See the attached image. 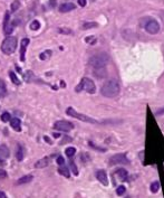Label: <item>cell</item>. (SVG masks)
Instances as JSON below:
<instances>
[{"instance_id": "cell-21", "label": "cell", "mask_w": 164, "mask_h": 198, "mask_svg": "<svg viewBox=\"0 0 164 198\" xmlns=\"http://www.w3.org/2000/svg\"><path fill=\"white\" fill-rule=\"evenodd\" d=\"M159 190H160V182H159V181L152 182V184H151V191L155 194V193H157Z\"/></svg>"}, {"instance_id": "cell-10", "label": "cell", "mask_w": 164, "mask_h": 198, "mask_svg": "<svg viewBox=\"0 0 164 198\" xmlns=\"http://www.w3.org/2000/svg\"><path fill=\"white\" fill-rule=\"evenodd\" d=\"M96 178L97 180H99V182H102L104 186L108 185V179H107V175H106L105 170H98L96 172Z\"/></svg>"}, {"instance_id": "cell-6", "label": "cell", "mask_w": 164, "mask_h": 198, "mask_svg": "<svg viewBox=\"0 0 164 198\" xmlns=\"http://www.w3.org/2000/svg\"><path fill=\"white\" fill-rule=\"evenodd\" d=\"M54 128L56 130H59V131H64V132H69L72 131L74 129V124L72 122L69 121H65V120H60V121L55 122Z\"/></svg>"}, {"instance_id": "cell-38", "label": "cell", "mask_w": 164, "mask_h": 198, "mask_svg": "<svg viewBox=\"0 0 164 198\" xmlns=\"http://www.w3.org/2000/svg\"><path fill=\"white\" fill-rule=\"evenodd\" d=\"M55 1H56V0H50V6H51V7H55V4H56Z\"/></svg>"}, {"instance_id": "cell-27", "label": "cell", "mask_w": 164, "mask_h": 198, "mask_svg": "<svg viewBox=\"0 0 164 198\" xmlns=\"http://www.w3.org/2000/svg\"><path fill=\"white\" fill-rule=\"evenodd\" d=\"M125 191H126V188L124 187V186H118L116 189V194L118 195V196H122V195L125 194Z\"/></svg>"}, {"instance_id": "cell-2", "label": "cell", "mask_w": 164, "mask_h": 198, "mask_svg": "<svg viewBox=\"0 0 164 198\" xmlns=\"http://www.w3.org/2000/svg\"><path fill=\"white\" fill-rule=\"evenodd\" d=\"M109 61V57L106 53H99V54H96L93 57L89 58V65L94 67L95 70H99V68H104L107 63Z\"/></svg>"}, {"instance_id": "cell-30", "label": "cell", "mask_w": 164, "mask_h": 198, "mask_svg": "<svg viewBox=\"0 0 164 198\" xmlns=\"http://www.w3.org/2000/svg\"><path fill=\"white\" fill-rule=\"evenodd\" d=\"M93 27H97V24L96 23H86V24L83 25V28L84 29H91Z\"/></svg>"}, {"instance_id": "cell-39", "label": "cell", "mask_w": 164, "mask_h": 198, "mask_svg": "<svg viewBox=\"0 0 164 198\" xmlns=\"http://www.w3.org/2000/svg\"><path fill=\"white\" fill-rule=\"evenodd\" d=\"M53 136H54V138H59V137H60V134H59V133H54Z\"/></svg>"}, {"instance_id": "cell-31", "label": "cell", "mask_w": 164, "mask_h": 198, "mask_svg": "<svg viewBox=\"0 0 164 198\" xmlns=\"http://www.w3.org/2000/svg\"><path fill=\"white\" fill-rule=\"evenodd\" d=\"M56 161H57V163H58L59 166H63V165H65V159H64V157H62V156L57 157Z\"/></svg>"}, {"instance_id": "cell-5", "label": "cell", "mask_w": 164, "mask_h": 198, "mask_svg": "<svg viewBox=\"0 0 164 198\" xmlns=\"http://www.w3.org/2000/svg\"><path fill=\"white\" fill-rule=\"evenodd\" d=\"M66 113L69 115V116H73V118H76L80 120V121H84V122H88V123H97L96 120H94L93 118H89L87 115H84L82 113H78L77 111H75V109L73 108H68L66 110Z\"/></svg>"}, {"instance_id": "cell-24", "label": "cell", "mask_w": 164, "mask_h": 198, "mask_svg": "<svg viewBox=\"0 0 164 198\" xmlns=\"http://www.w3.org/2000/svg\"><path fill=\"white\" fill-rule=\"evenodd\" d=\"M69 166H70V169H72L73 174L75 175V176H77V175H78V170H77V167H76V165L74 163V161H73V160H70V161H69Z\"/></svg>"}, {"instance_id": "cell-32", "label": "cell", "mask_w": 164, "mask_h": 198, "mask_svg": "<svg viewBox=\"0 0 164 198\" xmlns=\"http://www.w3.org/2000/svg\"><path fill=\"white\" fill-rule=\"evenodd\" d=\"M51 54V52L50 50H47V52H45V53H43V54H40V59H46L47 57H49V55Z\"/></svg>"}, {"instance_id": "cell-37", "label": "cell", "mask_w": 164, "mask_h": 198, "mask_svg": "<svg viewBox=\"0 0 164 198\" xmlns=\"http://www.w3.org/2000/svg\"><path fill=\"white\" fill-rule=\"evenodd\" d=\"M44 139H45V141H46V142H48V143H51L50 139H49V138H47V137H45Z\"/></svg>"}, {"instance_id": "cell-28", "label": "cell", "mask_w": 164, "mask_h": 198, "mask_svg": "<svg viewBox=\"0 0 164 198\" xmlns=\"http://www.w3.org/2000/svg\"><path fill=\"white\" fill-rule=\"evenodd\" d=\"M6 85H5V83L2 82V81H0V96H2V95H5L6 94Z\"/></svg>"}, {"instance_id": "cell-34", "label": "cell", "mask_w": 164, "mask_h": 198, "mask_svg": "<svg viewBox=\"0 0 164 198\" xmlns=\"http://www.w3.org/2000/svg\"><path fill=\"white\" fill-rule=\"evenodd\" d=\"M6 177H7V172L4 169H0V179H4Z\"/></svg>"}, {"instance_id": "cell-33", "label": "cell", "mask_w": 164, "mask_h": 198, "mask_svg": "<svg viewBox=\"0 0 164 198\" xmlns=\"http://www.w3.org/2000/svg\"><path fill=\"white\" fill-rule=\"evenodd\" d=\"M59 33L62 34H72V30L70 29H67V28H59Z\"/></svg>"}, {"instance_id": "cell-18", "label": "cell", "mask_w": 164, "mask_h": 198, "mask_svg": "<svg viewBox=\"0 0 164 198\" xmlns=\"http://www.w3.org/2000/svg\"><path fill=\"white\" fill-rule=\"evenodd\" d=\"M58 172H59L60 175H62V176H64V177H66V178H69V177H70V174H69L68 168L66 167L65 165H63V166H60V167H59Z\"/></svg>"}, {"instance_id": "cell-25", "label": "cell", "mask_w": 164, "mask_h": 198, "mask_svg": "<svg viewBox=\"0 0 164 198\" xmlns=\"http://www.w3.org/2000/svg\"><path fill=\"white\" fill-rule=\"evenodd\" d=\"M11 120V115L8 113V112H5V113H2V115H1V121L2 122H8Z\"/></svg>"}, {"instance_id": "cell-23", "label": "cell", "mask_w": 164, "mask_h": 198, "mask_svg": "<svg viewBox=\"0 0 164 198\" xmlns=\"http://www.w3.org/2000/svg\"><path fill=\"white\" fill-rule=\"evenodd\" d=\"M65 153H66V156H67V157L72 158V157L76 153V149H75V148H73V147H69V148H67V149L65 150Z\"/></svg>"}, {"instance_id": "cell-4", "label": "cell", "mask_w": 164, "mask_h": 198, "mask_svg": "<svg viewBox=\"0 0 164 198\" xmlns=\"http://www.w3.org/2000/svg\"><path fill=\"white\" fill-rule=\"evenodd\" d=\"M86 91V92H88L89 94H94L96 91V86L94 82H93L91 78L88 77H83L82 81H80V83H79L78 86H76L75 91L76 92H80V91Z\"/></svg>"}, {"instance_id": "cell-14", "label": "cell", "mask_w": 164, "mask_h": 198, "mask_svg": "<svg viewBox=\"0 0 164 198\" xmlns=\"http://www.w3.org/2000/svg\"><path fill=\"white\" fill-rule=\"evenodd\" d=\"M10 124L11 127H12V129H14L15 131L19 132L21 130V122H20V119L18 118H14L10 120Z\"/></svg>"}, {"instance_id": "cell-35", "label": "cell", "mask_w": 164, "mask_h": 198, "mask_svg": "<svg viewBox=\"0 0 164 198\" xmlns=\"http://www.w3.org/2000/svg\"><path fill=\"white\" fill-rule=\"evenodd\" d=\"M78 1L79 6H82V7H85L86 6V0H77Z\"/></svg>"}, {"instance_id": "cell-12", "label": "cell", "mask_w": 164, "mask_h": 198, "mask_svg": "<svg viewBox=\"0 0 164 198\" xmlns=\"http://www.w3.org/2000/svg\"><path fill=\"white\" fill-rule=\"evenodd\" d=\"M49 162H50V157H45L35 163V168H37V169L38 168H45L49 165Z\"/></svg>"}, {"instance_id": "cell-3", "label": "cell", "mask_w": 164, "mask_h": 198, "mask_svg": "<svg viewBox=\"0 0 164 198\" xmlns=\"http://www.w3.org/2000/svg\"><path fill=\"white\" fill-rule=\"evenodd\" d=\"M17 48V38L16 37H7L1 44V52L6 55H10Z\"/></svg>"}, {"instance_id": "cell-15", "label": "cell", "mask_w": 164, "mask_h": 198, "mask_svg": "<svg viewBox=\"0 0 164 198\" xmlns=\"http://www.w3.org/2000/svg\"><path fill=\"white\" fill-rule=\"evenodd\" d=\"M116 176L120 178L122 181H127V178H128V174H127V171L123 168H121V169H117L116 170Z\"/></svg>"}, {"instance_id": "cell-29", "label": "cell", "mask_w": 164, "mask_h": 198, "mask_svg": "<svg viewBox=\"0 0 164 198\" xmlns=\"http://www.w3.org/2000/svg\"><path fill=\"white\" fill-rule=\"evenodd\" d=\"M19 7H20V2L16 0V1H14V2L11 4V11L14 12V11L18 10V8H19Z\"/></svg>"}, {"instance_id": "cell-9", "label": "cell", "mask_w": 164, "mask_h": 198, "mask_svg": "<svg viewBox=\"0 0 164 198\" xmlns=\"http://www.w3.org/2000/svg\"><path fill=\"white\" fill-rule=\"evenodd\" d=\"M4 31L6 35H10L11 33L14 31V25L10 24V15L9 12H6L4 19Z\"/></svg>"}, {"instance_id": "cell-26", "label": "cell", "mask_w": 164, "mask_h": 198, "mask_svg": "<svg viewBox=\"0 0 164 198\" xmlns=\"http://www.w3.org/2000/svg\"><path fill=\"white\" fill-rule=\"evenodd\" d=\"M39 27H40V24H39L38 20H34L30 24V28L32 30H37V29H39Z\"/></svg>"}, {"instance_id": "cell-36", "label": "cell", "mask_w": 164, "mask_h": 198, "mask_svg": "<svg viewBox=\"0 0 164 198\" xmlns=\"http://www.w3.org/2000/svg\"><path fill=\"white\" fill-rule=\"evenodd\" d=\"M0 198H7V196H6L4 191H0Z\"/></svg>"}, {"instance_id": "cell-40", "label": "cell", "mask_w": 164, "mask_h": 198, "mask_svg": "<svg viewBox=\"0 0 164 198\" xmlns=\"http://www.w3.org/2000/svg\"><path fill=\"white\" fill-rule=\"evenodd\" d=\"M5 163H6V162L4 161V159H0V165H1V166H4Z\"/></svg>"}, {"instance_id": "cell-13", "label": "cell", "mask_w": 164, "mask_h": 198, "mask_svg": "<svg viewBox=\"0 0 164 198\" xmlns=\"http://www.w3.org/2000/svg\"><path fill=\"white\" fill-rule=\"evenodd\" d=\"M74 9H75V5L72 4V2H65V4L60 5V7H59L60 12H68V11H72Z\"/></svg>"}, {"instance_id": "cell-7", "label": "cell", "mask_w": 164, "mask_h": 198, "mask_svg": "<svg viewBox=\"0 0 164 198\" xmlns=\"http://www.w3.org/2000/svg\"><path fill=\"white\" fill-rule=\"evenodd\" d=\"M145 29H146V31L149 34L155 35V34H157L159 30H160V25H159V23H157L155 19H151V20L147 21L146 25H145Z\"/></svg>"}, {"instance_id": "cell-1", "label": "cell", "mask_w": 164, "mask_h": 198, "mask_svg": "<svg viewBox=\"0 0 164 198\" xmlns=\"http://www.w3.org/2000/svg\"><path fill=\"white\" fill-rule=\"evenodd\" d=\"M101 93L105 97H115L120 94V84L115 80H109L103 84Z\"/></svg>"}, {"instance_id": "cell-17", "label": "cell", "mask_w": 164, "mask_h": 198, "mask_svg": "<svg viewBox=\"0 0 164 198\" xmlns=\"http://www.w3.org/2000/svg\"><path fill=\"white\" fill-rule=\"evenodd\" d=\"M34 179L32 177V175H27V176H24V177H21L18 179L17 181V185H24V184H28V182H30L31 180Z\"/></svg>"}, {"instance_id": "cell-11", "label": "cell", "mask_w": 164, "mask_h": 198, "mask_svg": "<svg viewBox=\"0 0 164 198\" xmlns=\"http://www.w3.org/2000/svg\"><path fill=\"white\" fill-rule=\"evenodd\" d=\"M29 38H24L21 39V46H20V61L24 62L25 61V53H26V49H27V46L29 45Z\"/></svg>"}, {"instance_id": "cell-19", "label": "cell", "mask_w": 164, "mask_h": 198, "mask_svg": "<svg viewBox=\"0 0 164 198\" xmlns=\"http://www.w3.org/2000/svg\"><path fill=\"white\" fill-rule=\"evenodd\" d=\"M16 158H17L18 161H21V160L24 159V149H22V147L20 144H18L17 146V151H16Z\"/></svg>"}, {"instance_id": "cell-22", "label": "cell", "mask_w": 164, "mask_h": 198, "mask_svg": "<svg viewBox=\"0 0 164 198\" xmlns=\"http://www.w3.org/2000/svg\"><path fill=\"white\" fill-rule=\"evenodd\" d=\"M32 78H34V74H32V72L27 71L26 73H24V80L26 81V82H30Z\"/></svg>"}, {"instance_id": "cell-20", "label": "cell", "mask_w": 164, "mask_h": 198, "mask_svg": "<svg viewBox=\"0 0 164 198\" xmlns=\"http://www.w3.org/2000/svg\"><path fill=\"white\" fill-rule=\"evenodd\" d=\"M9 76H10V80L12 81V83L16 84V85H20V81L17 77V75L15 74V72H10L9 73Z\"/></svg>"}, {"instance_id": "cell-8", "label": "cell", "mask_w": 164, "mask_h": 198, "mask_svg": "<svg viewBox=\"0 0 164 198\" xmlns=\"http://www.w3.org/2000/svg\"><path fill=\"white\" fill-rule=\"evenodd\" d=\"M111 165H120V163H128V159L125 153H117L109 159Z\"/></svg>"}, {"instance_id": "cell-16", "label": "cell", "mask_w": 164, "mask_h": 198, "mask_svg": "<svg viewBox=\"0 0 164 198\" xmlns=\"http://www.w3.org/2000/svg\"><path fill=\"white\" fill-rule=\"evenodd\" d=\"M9 156H10V151L8 149V147L5 146V144L0 146V158L6 159V158H8Z\"/></svg>"}]
</instances>
